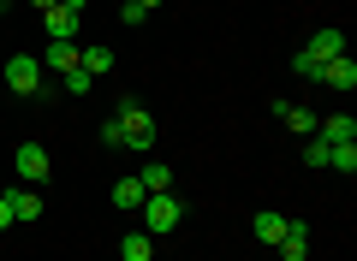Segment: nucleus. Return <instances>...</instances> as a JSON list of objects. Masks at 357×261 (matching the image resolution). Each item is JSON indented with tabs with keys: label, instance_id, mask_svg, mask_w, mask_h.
<instances>
[{
	"label": "nucleus",
	"instance_id": "nucleus-15",
	"mask_svg": "<svg viewBox=\"0 0 357 261\" xmlns=\"http://www.w3.org/2000/svg\"><path fill=\"white\" fill-rule=\"evenodd\" d=\"M143 196H149V190H143L137 178H119V184H114V208H119V214H137Z\"/></svg>",
	"mask_w": 357,
	"mask_h": 261
},
{
	"label": "nucleus",
	"instance_id": "nucleus-25",
	"mask_svg": "<svg viewBox=\"0 0 357 261\" xmlns=\"http://www.w3.org/2000/svg\"><path fill=\"white\" fill-rule=\"evenodd\" d=\"M0 24H6V0H0Z\"/></svg>",
	"mask_w": 357,
	"mask_h": 261
},
{
	"label": "nucleus",
	"instance_id": "nucleus-8",
	"mask_svg": "<svg viewBox=\"0 0 357 261\" xmlns=\"http://www.w3.org/2000/svg\"><path fill=\"white\" fill-rule=\"evenodd\" d=\"M6 214H13V220H36L42 214V196H36V184H18V190H6Z\"/></svg>",
	"mask_w": 357,
	"mask_h": 261
},
{
	"label": "nucleus",
	"instance_id": "nucleus-17",
	"mask_svg": "<svg viewBox=\"0 0 357 261\" xmlns=\"http://www.w3.org/2000/svg\"><path fill=\"white\" fill-rule=\"evenodd\" d=\"M280 119L292 125L298 137H316V113H310V107H292V101H286V113H280Z\"/></svg>",
	"mask_w": 357,
	"mask_h": 261
},
{
	"label": "nucleus",
	"instance_id": "nucleus-14",
	"mask_svg": "<svg viewBox=\"0 0 357 261\" xmlns=\"http://www.w3.org/2000/svg\"><path fill=\"white\" fill-rule=\"evenodd\" d=\"M42 65H48V72H72V65H77V42H48V54H42Z\"/></svg>",
	"mask_w": 357,
	"mask_h": 261
},
{
	"label": "nucleus",
	"instance_id": "nucleus-5",
	"mask_svg": "<svg viewBox=\"0 0 357 261\" xmlns=\"http://www.w3.org/2000/svg\"><path fill=\"white\" fill-rule=\"evenodd\" d=\"M316 84H328V89H357V60H351V54H333V60H321Z\"/></svg>",
	"mask_w": 357,
	"mask_h": 261
},
{
	"label": "nucleus",
	"instance_id": "nucleus-24",
	"mask_svg": "<svg viewBox=\"0 0 357 261\" xmlns=\"http://www.w3.org/2000/svg\"><path fill=\"white\" fill-rule=\"evenodd\" d=\"M137 6H143V13H155V6H161V0H137Z\"/></svg>",
	"mask_w": 357,
	"mask_h": 261
},
{
	"label": "nucleus",
	"instance_id": "nucleus-19",
	"mask_svg": "<svg viewBox=\"0 0 357 261\" xmlns=\"http://www.w3.org/2000/svg\"><path fill=\"white\" fill-rule=\"evenodd\" d=\"M60 89H66V95H89V89H96V77H89L84 65H72V72L60 77Z\"/></svg>",
	"mask_w": 357,
	"mask_h": 261
},
{
	"label": "nucleus",
	"instance_id": "nucleus-3",
	"mask_svg": "<svg viewBox=\"0 0 357 261\" xmlns=\"http://www.w3.org/2000/svg\"><path fill=\"white\" fill-rule=\"evenodd\" d=\"M6 84H13V95H36L42 89V60L36 54H13L6 60Z\"/></svg>",
	"mask_w": 357,
	"mask_h": 261
},
{
	"label": "nucleus",
	"instance_id": "nucleus-20",
	"mask_svg": "<svg viewBox=\"0 0 357 261\" xmlns=\"http://www.w3.org/2000/svg\"><path fill=\"white\" fill-rule=\"evenodd\" d=\"M304 161H310V166H328V143L310 137V143H304Z\"/></svg>",
	"mask_w": 357,
	"mask_h": 261
},
{
	"label": "nucleus",
	"instance_id": "nucleus-22",
	"mask_svg": "<svg viewBox=\"0 0 357 261\" xmlns=\"http://www.w3.org/2000/svg\"><path fill=\"white\" fill-rule=\"evenodd\" d=\"M6 226H13V214H6V202H0V232H6Z\"/></svg>",
	"mask_w": 357,
	"mask_h": 261
},
{
	"label": "nucleus",
	"instance_id": "nucleus-23",
	"mask_svg": "<svg viewBox=\"0 0 357 261\" xmlns=\"http://www.w3.org/2000/svg\"><path fill=\"white\" fill-rule=\"evenodd\" d=\"M30 6H36V13H48V6H60V0H30Z\"/></svg>",
	"mask_w": 357,
	"mask_h": 261
},
{
	"label": "nucleus",
	"instance_id": "nucleus-2",
	"mask_svg": "<svg viewBox=\"0 0 357 261\" xmlns=\"http://www.w3.org/2000/svg\"><path fill=\"white\" fill-rule=\"evenodd\" d=\"M143 232H149V237H161V232H173V226L178 220H185V202H178L173 196V190H155V196H143Z\"/></svg>",
	"mask_w": 357,
	"mask_h": 261
},
{
	"label": "nucleus",
	"instance_id": "nucleus-21",
	"mask_svg": "<svg viewBox=\"0 0 357 261\" xmlns=\"http://www.w3.org/2000/svg\"><path fill=\"white\" fill-rule=\"evenodd\" d=\"M60 6H66V13H77V18L89 13V0H60Z\"/></svg>",
	"mask_w": 357,
	"mask_h": 261
},
{
	"label": "nucleus",
	"instance_id": "nucleus-9",
	"mask_svg": "<svg viewBox=\"0 0 357 261\" xmlns=\"http://www.w3.org/2000/svg\"><path fill=\"white\" fill-rule=\"evenodd\" d=\"M274 249H280V261H304L310 255V232L298 220H286V232H280V244H274Z\"/></svg>",
	"mask_w": 357,
	"mask_h": 261
},
{
	"label": "nucleus",
	"instance_id": "nucleus-16",
	"mask_svg": "<svg viewBox=\"0 0 357 261\" xmlns=\"http://www.w3.org/2000/svg\"><path fill=\"white\" fill-rule=\"evenodd\" d=\"M328 166L351 178V173H357V143H333V149H328Z\"/></svg>",
	"mask_w": 357,
	"mask_h": 261
},
{
	"label": "nucleus",
	"instance_id": "nucleus-7",
	"mask_svg": "<svg viewBox=\"0 0 357 261\" xmlns=\"http://www.w3.org/2000/svg\"><path fill=\"white\" fill-rule=\"evenodd\" d=\"M316 137L328 143V149H333V143H357V119H351V113H333V119H316Z\"/></svg>",
	"mask_w": 357,
	"mask_h": 261
},
{
	"label": "nucleus",
	"instance_id": "nucleus-4",
	"mask_svg": "<svg viewBox=\"0 0 357 261\" xmlns=\"http://www.w3.org/2000/svg\"><path fill=\"white\" fill-rule=\"evenodd\" d=\"M13 173L24 178V184H42V178L54 173V161H48V149H42V143H18V155H13Z\"/></svg>",
	"mask_w": 357,
	"mask_h": 261
},
{
	"label": "nucleus",
	"instance_id": "nucleus-6",
	"mask_svg": "<svg viewBox=\"0 0 357 261\" xmlns=\"http://www.w3.org/2000/svg\"><path fill=\"white\" fill-rule=\"evenodd\" d=\"M77 24H84V18L66 13V6H48V13H42V30H48V42H77Z\"/></svg>",
	"mask_w": 357,
	"mask_h": 261
},
{
	"label": "nucleus",
	"instance_id": "nucleus-13",
	"mask_svg": "<svg viewBox=\"0 0 357 261\" xmlns=\"http://www.w3.org/2000/svg\"><path fill=\"white\" fill-rule=\"evenodd\" d=\"M77 65H84L89 77H107V72H114V54H107L102 42H89V48H77Z\"/></svg>",
	"mask_w": 357,
	"mask_h": 261
},
{
	"label": "nucleus",
	"instance_id": "nucleus-1",
	"mask_svg": "<svg viewBox=\"0 0 357 261\" xmlns=\"http://www.w3.org/2000/svg\"><path fill=\"white\" fill-rule=\"evenodd\" d=\"M114 125H119V143H126V149H155V113L143 107L137 95H126V101H119Z\"/></svg>",
	"mask_w": 357,
	"mask_h": 261
},
{
	"label": "nucleus",
	"instance_id": "nucleus-11",
	"mask_svg": "<svg viewBox=\"0 0 357 261\" xmlns=\"http://www.w3.org/2000/svg\"><path fill=\"white\" fill-rule=\"evenodd\" d=\"M304 54H310V60H333V54H345V36H340V30H316V36L304 42Z\"/></svg>",
	"mask_w": 357,
	"mask_h": 261
},
{
	"label": "nucleus",
	"instance_id": "nucleus-12",
	"mask_svg": "<svg viewBox=\"0 0 357 261\" xmlns=\"http://www.w3.org/2000/svg\"><path fill=\"white\" fill-rule=\"evenodd\" d=\"M119 261H155V237L149 232H126L119 237Z\"/></svg>",
	"mask_w": 357,
	"mask_h": 261
},
{
	"label": "nucleus",
	"instance_id": "nucleus-18",
	"mask_svg": "<svg viewBox=\"0 0 357 261\" xmlns=\"http://www.w3.org/2000/svg\"><path fill=\"white\" fill-rule=\"evenodd\" d=\"M137 184H143V190L155 196V190H173V173H167V166L155 161V166H143V173H137Z\"/></svg>",
	"mask_w": 357,
	"mask_h": 261
},
{
	"label": "nucleus",
	"instance_id": "nucleus-10",
	"mask_svg": "<svg viewBox=\"0 0 357 261\" xmlns=\"http://www.w3.org/2000/svg\"><path fill=\"white\" fill-rule=\"evenodd\" d=\"M280 232H286V214H250V237L256 244H280Z\"/></svg>",
	"mask_w": 357,
	"mask_h": 261
}]
</instances>
